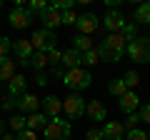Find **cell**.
<instances>
[{
	"label": "cell",
	"mask_w": 150,
	"mask_h": 140,
	"mask_svg": "<svg viewBox=\"0 0 150 140\" xmlns=\"http://www.w3.org/2000/svg\"><path fill=\"white\" fill-rule=\"evenodd\" d=\"M130 60H135L138 65H148L150 63V38H135L128 43L125 48Z\"/></svg>",
	"instance_id": "cell-3"
},
{
	"label": "cell",
	"mask_w": 150,
	"mask_h": 140,
	"mask_svg": "<svg viewBox=\"0 0 150 140\" xmlns=\"http://www.w3.org/2000/svg\"><path fill=\"white\" fill-rule=\"evenodd\" d=\"M45 65H50V63H48V53H33V58H30V68L35 70V73H43Z\"/></svg>",
	"instance_id": "cell-23"
},
{
	"label": "cell",
	"mask_w": 150,
	"mask_h": 140,
	"mask_svg": "<svg viewBox=\"0 0 150 140\" xmlns=\"http://www.w3.org/2000/svg\"><path fill=\"white\" fill-rule=\"evenodd\" d=\"M123 83L128 85V90H135V88H138V83H140V75L135 73V70H128V73L123 75Z\"/></svg>",
	"instance_id": "cell-26"
},
{
	"label": "cell",
	"mask_w": 150,
	"mask_h": 140,
	"mask_svg": "<svg viewBox=\"0 0 150 140\" xmlns=\"http://www.w3.org/2000/svg\"><path fill=\"white\" fill-rule=\"evenodd\" d=\"M80 65H83V55L78 53V50L70 48V50H65V53H63V68H65V70L80 68Z\"/></svg>",
	"instance_id": "cell-18"
},
{
	"label": "cell",
	"mask_w": 150,
	"mask_h": 140,
	"mask_svg": "<svg viewBox=\"0 0 150 140\" xmlns=\"http://www.w3.org/2000/svg\"><path fill=\"white\" fill-rule=\"evenodd\" d=\"M35 83H38L40 88H45L50 80H48V75H45V73H35Z\"/></svg>",
	"instance_id": "cell-39"
},
{
	"label": "cell",
	"mask_w": 150,
	"mask_h": 140,
	"mask_svg": "<svg viewBox=\"0 0 150 140\" xmlns=\"http://www.w3.org/2000/svg\"><path fill=\"white\" fill-rule=\"evenodd\" d=\"M53 78H60V80L65 78V68H63V65H58V68H53Z\"/></svg>",
	"instance_id": "cell-40"
},
{
	"label": "cell",
	"mask_w": 150,
	"mask_h": 140,
	"mask_svg": "<svg viewBox=\"0 0 150 140\" xmlns=\"http://www.w3.org/2000/svg\"><path fill=\"white\" fill-rule=\"evenodd\" d=\"M25 90H28V80H25V75H15L10 83H8V95H10V98H20V95H25Z\"/></svg>",
	"instance_id": "cell-16"
},
{
	"label": "cell",
	"mask_w": 150,
	"mask_h": 140,
	"mask_svg": "<svg viewBox=\"0 0 150 140\" xmlns=\"http://www.w3.org/2000/svg\"><path fill=\"white\" fill-rule=\"evenodd\" d=\"M0 140H15V135H3Z\"/></svg>",
	"instance_id": "cell-41"
},
{
	"label": "cell",
	"mask_w": 150,
	"mask_h": 140,
	"mask_svg": "<svg viewBox=\"0 0 150 140\" xmlns=\"http://www.w3.org/2000/svg\"><path fill=\"white\" fill-rule=\"evenodd\" d=\"M0 138H3V123H0Z\"/></svg>",
	"instance_id": "cell-42"
},
{
	"label": "cell",
	"mask_w": 150,
	"mask_h": 140,
	"mask_svg": "<svg viewBox=\"0 0 150 140\" xmlns=\"http://www.w3.org/2000/svg\"><path fill=\"white\" fill-rule=\"evenodd\" d=\"M85 113L90 115L93 120H105L108 118V108L103 105L100 100H90V103H88V108H85Z\"/></svg>",
	"instance_id": "cell-19"
},
{
	"label": "cell",
	"mask_w": 150,
	"mask_h": 140,
	"mask_svg": "<svg viewBox=\"0 0 150 140\" xmlns=\"http://www.w3.org/2000/svg\"><path fill=\"white\" fill-rule=\"evenodd\" d=\"M135 20L145 23V25L150 23V0H145V3H140V5L135 8Z\"/></svg>",
	"instance_id": "cell-24"
},
{
	"label": "cell",
	"mask_w": 150,
	"mask_h": 140,
	"mask_svg": "<svg viewBox=\"0 0 150 140\" xmlns=\"http://www.w3.org/2000/svg\"><path fill=\"white\" fill-rule=\"evenodd\" d=\"M48 115L45 113H30L28 115V130H43L45 125H48Z\"/></svg>",
	"instance_id": "cell-21"
},
{
	"label": "cell",
	"mask_w": 150,
	"mask_h": 140,
	"mask_svg": "<svg viewBox=\"0 0 150 140\" xmlns=\"http://www.w3.org/2000/svg\"><path fill=\"white\" fill-rule=\"evenodd\" d=\"M138 108H140V98H138V93H135V90H128L123 98H120V110H123L125 115L138 113Z\"/></svg>",
	"instance_id": "cell-15"
},
{
	"label": "cell",
	"mask_w": 150,
	"mask_h": 140,
	"mask_svg": "<svg viewBox=\"0 0 150 140\" xmlns=\"http://www.w3.org/2000/svg\"><path fill=\"white\" fill-rule=\"evenodd\" d=\"M13 50V43L10 38H5V35H0V58H8V53Z\"/></svg>",
	"instance_id": "cell-31"
},
{
	"label": "cell",
	"mask_w": 150,
	"mask_h": 140,
	"mask_svg": "<svg viewBox=\"0 0 150 140\" xmlns=\"http://www.w3.org/2000/svg\"><path fill=\"white\" fill-rule=\"evenodd\" d=\"M8 125H10V130H15V135H18V133H23V130L28 128V118L20 115V113H15L10 120H8Z\"/></svg>",
	"instance_id": "cell-25"
},
{
	"label": "cell",
	"mask_w": 150,
	"mask_h": 140,
	"mask_svg": "<svg viewBox=\"0 0 150 140\" xmlns=\"http://www.w3.org/2000/svg\"><path fill=\"white\" fill-rule=\"evenodd\" d=\"M15 140H38V135H35V130H23V133H18L15 135Z\"/></svg>",
	"instance_id": "cell-38"
},
{
	"label": "cell",
	"mask_w": 150,
	"mask_h": 140,
	"mask_svg": "<svg viewBox=\"0 0 150 140\" xmlns=\"http://www.w3.org/2000/svg\"><path fill=\"white\" fill-rule=\"evenodd\" d=\"M125 140H148V133H143V130H128L125 133Z\"/></svg>",
	"instance_id": "cell-33"
},
{
	"label": "cell",
	"mask_w": 150,
	"mask_h": 140,
	"mask_svg": "<svg viewBox=\"0 0 150 140\" xmlns=\"http://www.w3.org/2000/svg\"><path fill=\"white\" fill-rule=\"evenodd\" d=\"M85 140H105V135H103V128H90L85 133Z\"/></svg>",
	"instance_id": "cell-34"
},
{
	"label": "cell",
	"mask_w": 150,
	"mask_h": 140,
	"mask_svg": "<svg viewBox=\"0 0 150 140\" xmlns=\"http://www.w3.org/2000/svg\"><path fill=\"white\" fill-rule=\"evenodd\" d=\"M15 100H18V98L5 95V98H3V103H0V108L5 110V113H10V110H15Z\"/></svg>",
	"instance_id": "cell-36"
},
{
	"label": "cell",
	"mask_w": 150,
	"mask_h": 140,
	"mask_svg": "<svg viewBox=\"0 0 150 140\" xmlns=\"http://www.w3.org/2000/svg\"><path fill=\"white\" fill-rule=\"evenodd\" d=\"M138 123H140V115H138V113H130V115H128V120L123 123L125 133H128V130H135V125H138Z\"/></svg>",
	"instance_id": "cell-32"
},
{
	"label": "cell",
	"mask_w": 150,
	"mask_h": 140,
	"mask_svg": "<svg viewBox=\"0 0 150 140\" xmlns=\"http://www.w3.org/2000/svg\"><path fill=\"white\" fill-rule=\"evenodd\" d=\"M95 63H100V58H98V50H90V53L83 55V65H95Z\"/></svg>",
	"instance_id": "cell-35"
},
{
	"label": "cell",
	"mask_w": 150,
	"mask_h": 140,
	"mask_svg": "<svg viewBox=\"0 0 150 140\" xmlns=\"http://www.w3.org/2000/svg\"><path fill=\"white\" fill-rule=\"evenodd\" d=\"M0 8H3V3H0Z\"/></svg>",
	"instance_id": "cell-44"
},
{
	"label": "cell",
	"mask_w": 150,
	"mask_h": 140,
	"mask_svg": "<svg viewBox=\"0 0 150 140\" xmlns=\"http://www.w3.org/2000/svg\"><path fill=\"white\" fill-rule=\"evenodd\" d=\"M63 83L73 93H80V90H88L93 85V75H90V70H85V68H73V70H65Z\"/></svg>",
	"instance_id": "cell-2"
},
{
	"label": "cell",
	"mask_w": 150,
	"mask_h": 140,
	"mask_svg": "<svg viewBox=\"0 0 150 140\" xmlns=\"http://www.w3.org/2000/svg\"><path fill=\"white\" fill-rule=\"evenodd\" d=\"M13 50H15V55H18V60H20L23 65H30V58H33V43H30V38H25V40H15L13 43Z\"/></svg>",
	"instance_id": "cell-11"
},
{
	"label": "cell",
	"mask_w": 150,
	"mask_h": 140,
	"mask_svg": "<svg viewBox=\"0 0 150 140\" xmlns=\"http://www.w3.org/2000/svg\"><path fill=\"white\" fill-rule=\"evenodd\" d=\"M148 140H150V133H148Z\"/></svg>",
	"instance_id": "cell-43"
},
{
	"label": "cell",
	"mask_w": 150,
	"mask_h": 140,
	"mask_svg": "<svg viewBox=\"0 0 150 140\" xmlns=\"http://www.w3.org/2000/svg\"><path fill=\"white\" fill-rule=\"evenodd\" d=\"M30 43H33V50H35V53H50V50L55 48V43H58V38H55V33L40 28V30L33 33Z\"/></svg>",
	"instance_id": "cell-6"
},
{
	"label": "cell",
	"mask_w": 150,
	"mask_h": 140,
	"mask_svg": "<svg viewBox=\"0 0 150 140\" xmlns=\"http://www.w3.org/2000/svg\"><path fill=\"white\" fill-rule=\"evenodd\" d=\"M45 8H48L45 0H30V3H28V10H30V13H38V15H40Z\"/></svg>",
	"instance_id": "cell-30"
},
{
	"label": "cell",
	"mask_w": 150,
	"mask_h": 140,
	"mask_svg": "<svg viewBox=\"0 0 150 140\" xmlns=\"http://www.w3.org/2000/svg\"><path fill=\"white\" fill-rule=\"evenodd\" d=\"M50 8H55L58 13H63V10H73L75 3L73 0H55V3H50Z\"/></svg>",
	"instance_id": "cell-28"
},
{
	"label": "cell",
	"mask_w": 150,
	"mask_h": 140,
	"mask_svg": "<svg viewBox=\"0 0 150 140\" xmlns=\"http://www.w3.org/2000/svg\"><path fill=\"white\" fill-rule=\"evenodd\" d=\"M40 105H43L45 115H48L50 120H53V118H60V113H63V100H60L58 95H45L43 100H40Z\"/></svg>",
	"instance_id": "cell-10"
},
{
	"label": "cell",
	"mask_w": 150,
	"mask_h": 140,
	"mask_svg": "<svg viewBox=\"0 0 150 140\" xmlns=\"http://www.w3.org/2000/svg\"><path fill=\"white\" fill-rule=\"evenodd\" d=\"M108 93L115 95V98H123L125 93H128V85L123 83V78H112V80L108 83Z\"/></svg>",
	"instance_id": "cell-22"
},
{
	"label": "cell",
	"mask_w": 150,
	"mask_h": 140,
	"mask_svg": "<svg viewBox=\"0 0 150 140\" xmlns=\"http://www.w3.org/2000/svg\"><path fill=\"white\" fill-rule=\"evenodd\" d=\"M60 20H63V25H75L78 15H75V10H63L60 13Z\"/></svg>",
	"instance_id": "cell-29"
},
{
	"label": "cell",
	"mask_w": 150,
	"mask_h": 140,
	"mask_svg": "<svg viewBox=\"0 0 150 140\" xmlns=\"http://www.w3.org/2000/svg\"><path fill=\"white\" fill-rule=\"evenodd\" d=\"M38 108H40V98H35L33 93H25L15 100V110L20 113H38Z\"/></svg>",
	"instance_id": "cell-12"
},
{
	"label": "cell",
	"mask_w": 150,
	"mask_h": 140,
	"mask_svg": "<svg viewBox=\"0 0 150 140\" xmlns=\"http://www.w3.org/2000/svg\"><path fill=\"white\" fill-rule=\"evenodd\" d=\"M135 25H125L120 33H110L100 45H98V58L103 63H120V58L125 55V48H128L130 40H135Z\"/></svg>",
	"instance_id": "cell-1"
},
{
	"label": "cell",
	"mask_w": 150,
	"mask_h": 140,
	"mask_svg": "<svg viewBox=\"0 0 150 140\" xmlns=\"http://www.w3.org/2000/svg\"><path fill=\"white\" fill-rule=\"evenodd\" d=\"M103 135H105V140H125V128L120 120H108L103 125Z\"/></svg>",
	"instance_id": "cell-14"
},
{
	"label": "cell",
	"mask_w": 150,
	"mask_h": 140,
	"mask_svg": "<svg viewBox=\"0 0 150 140\" xmlns=\"http://www.w3.org/2000/svg\"><path fill=\"white\" fill-rule=\"evenodd\" d=\"M48 63H50V68H58V65H63V50L53 48V50L48 53Z\"/></svg>",
	"instance_id": "cell-27"
},
{
	"label": "cell",
	"mask_w": 150,
	"mask_h": 140,
	"mask_svg": "<svg viewBox=\"0 0 150 140\" xmlns=\"http://www.w3.org/2000/svg\"><path fill=\"white\" fill-rule=\"evenodd\" d=\"M138 115H140V120H143V123H148V125H150V103H145L143 108L138 110Z\"/></svg>",
	"instance_id": "cell-37"
},
{
	"label": "cell",
	"mask_w": 150,
	"mask_h": 140,
	"mask_svg": "<svg viewBox=\"0 0 150 140\" xmlns=\"http://www.w3.org/2000/svg\"><path fill=\"white\" fill-rule=\"evenodd\" d=\"M15 78V63L10 58H0V80L10 83Z\"/></svg>",
	"instance_id": "cell-20"
},
{
	"label": "cell",
	"mask_w": 150,
	"mask_h": 140,
	"mask_svg": "<svg viewBox=\"0 0 150 140\" xmlns=\"http://www.w3.org/2000/svg\"><path fill=\"white\" fill-rule=\"evenodd\" d=\"M70 123L63 118H53L48 120V125L43 128V140H68L70 138Z\"/></svg>",
	"instance_id": "cell-4"
},
{
	"label": "cell",
	"mask_w": 150,
	"mask_h": 140,
	"mask_svg": "<svg viewBox=\"0 0 150 140\" xmlns=\"http://www.w3.org/2000/svg\"><path fill=\"white\" fill-rule=\"evenodd\" d=\"M98 18L93 15V13H83V15H78V23H75V28H78V35H93V33L98 30Z\"/></svg>",
	"instance_id": "cell-9"
},
{
	"label": "cell",
	"mask_w": 150,
	"mask_h": 140,
	"mask_svg": "<svg viewBox=\"0 0 150 140\" xmlns=\"http://www.w3.org/2000/svg\"><path fill=\"white\" fill-rule=\"evenodd\" d=\"M8 23H10V28H15V30H25L33 23V13L28 10V8H23V5H15L10 10V15H8Z\"/></svg>",
	"instance_id": "cell-7"
},
{
	"label": "cell",
	"mask_w": 150,
	"mask_h": 140,
	"mask_svg": "<svg viewBox=\"0 0 150 140\" xmlns=\"http://www.w3.org/2000/svg\"><path fill=\"white\" fill-rule=\"evenodd\" d=\"M38 18H40V23H43V28H45V30H50V33H53V30H55L58 25H63V20H60V13L55 10V8H50V5L45 8V10L40 13Z\"/></svg>",
	"instance_id": "cell-13"
},
{
	"label": "cell",
	"mask_w": 150,
	"mask_h": 140,
	"mask_svg": "<svg viewBox=\"0 0 150 140\" xmlns=\"http://www.w3.org/2000/svg\"><path fill=\"white\" fill-rule=\"evenodd\" d=\"M85 108H88V103H85V98H83L80 93H70L63 100V113L68 115V118H73V120L83 118V115H85Z\"/></svg>",
	"instance_id": "cell-5"
},
{
	"label": "cell",
	"mask_w": 150,
	"mask_h": 140,
	"mask_svg": "<svg viewBox=\"0 0 150 140\" xmlns=\"http://www.w3.org/2000/svg\"><path fill=\"white\" fill-rule=\"evenodd\" d=\"M125 25H128V23H125V15L118 10V8H110V10L105 13V18H103V28L110 30V33H120Z\"/></svg>",
	"instance_id": "cell-8"
},
{
	"label": "cell",
	"mask_w": 150,
	"mask_h": 140,
	"mask_svg": "<svg viewBox=\"0 0 150 140\" xmlns=\"http://www.w3.org/2000/svg\"><path fill=\"white\" fill-rule=\"evenodd\" d=\"M73 50H78L80 55L90 53V50H95V43H93L90 35H75L73 38Z\"/></svg>",
	"instance_id": "cell-17"
}]
</instances>
